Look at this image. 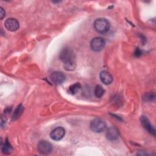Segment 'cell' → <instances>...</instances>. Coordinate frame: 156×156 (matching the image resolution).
I'll use <instances>...</instances> for the list:
<instances>
[{
	"mask_svg": "<svg viewBox=\"0 0 156 156\" xmlns=\"http://www.w3.org/2000/svg\"><path fill=\"white\" fill-rule=\"evenodd\" d=\"M52 145L47 141H40L37 146L38 151L43 155L49 154L52 151Z\"/></svg>",
	"mask_w": 156,
	"mask_h": 156,
	"instance_id": "obj_5",
	"label": "cell"
},
{
	"mask_svg": "<svg viewBox=\"0 0 156 156\" xmlns=\"http://www.w3.org/2000/svg\"><path fill=\"white\" fill-rule=\"evenodd\" d=\"M6 121H7V119H6L5 116L4 115H2L1 117V127H3L5 126Z\"/></svg>",
	"mask_w": 156,
	"mask_h": 156,
	"instance_id": "obj_18",
	"label": "cell"
},
{
	"mask_svg": "<svg viewBox=\"0 0 156 156\" xmlns=\"http://www.w3.org/2000/svg\"><path fill=\"white\" fill-rule=\"evenodd\" d=\"M101 80L102 83L106 85L110 84L113 81L112 75L107 71H102L99 75Z\"/></svg>",
	"mask_w": 156,
	"mask_h": 156,
	"instance_id": "obj_11",
	"label": "cell"
},
{
	"mask_svg": "<svg viewBox=\"0 0 156 156\" xmlns=\"http://www.w3.org/2000/svg\"><path fill=\"white\" fill-rule=\"evenodd\" d=\"M107 127L106 122L101 118H96L90 123L91 129L96 133H101L105 130Z\"/></svg>",
	"mask_w": 156,
	"mask_h": 156,
	"instance_id": "obj_3",
	"label": "cell"
},
{
	"mask_svg": "<svg viewBox=\"0 0 156 156\" xmlns=\"http://www.w3.org/2000/svg\"><path fill=\"white\" fill-rule=\"evenodd\" d=\"M119 131L115 127H109L106 132L107 138L112 141H116L119 138Z\"/></svg>",
	"mask_w": 156,
	"mask_h": 156,
	"instance_id": "obj_10",
	"label": "cell"
},
{
	"mask_svg": "<svg viewBox=\"0 0 156 156\" xmlns=\"http://www.w3.org/2000/svg\"><path fill=\"white\" fill-rule=\"evenodd\" d=\"M65 134V130L62 127H57L52 130L50 133V136L54 141L62 140Z\"/></svg>",
	"mask_w": 156,
	"mask_h": 156,
	"instance_id": "obj_6",
	"label": "cell"
},
{
	"mask_svg": "<svg viewBox=\"0 0 156 156\" xmlns=\"http://www.w3.org/2000/svg\"><path fill=\"white\" fill-rule=\"evenodd\" d=\"M155 94L154 93H147L143 96V99L144 102H151L155 99Z\"/></svg>",
	"mask_w": 156,
	"mask_h": 156,
	"instance_id": "obj_16",
	"label": "cell"
},
{
	"mask_svg": "<svg viewBox=\"0 0 156 156\" xmlns=\"http://www.w3.org/2000/svg\"><path fill=\"white\" fill-rule=\"evenodd\" d=\"M24 110V107L22 105V104H20L17 106L16 109L15 110L13 115H12V120L15 121L18 119L23 113V112Z\"/></svg>",
	"mask_w": 156,
	"mask_h": 156,
	"instance_id": "obj_13",
	"label": "cell"
},
{
	"mask_svg": "<svg viewBox=\"0 0 156 156\" xmlns=\"http://www.w3.org/2000/svg\"><path fill=\"white\" fill-rule=\"evenodd\" d=\"M104 93H105V90L101 85H98L96 86L94 89V94L97 98H101L104 95Z\"/></svg>",
	"mask_w": 156,
	"mask_h": 156,
	"instance_id": "obj_15",
	"label": "cell"
},
{
	"mask_svg": "<svg viewBox=\"0 0 156 156\" xmlns=\"http://www.w3.org/2000/svg\"><path fill=\"white\" fill-rule=\"evenodd\" d=\"M4 25L7 30L12 32L17 30L20 27V24L18 20L13 18L6 20L4 23Z\"/></svg>",
	"mask_w": 156,
	"mask_h": 156,
	"instance_id": "obj_7",
	"label": "cell"
},
{
	"mask_svg": "<svg viewBox=\"0 0 156 156\" xmlns=\"http://www.w3.org/2000/svg\"><path fill=\"white\" fill-rule=\"evenodd\" d=\"M94 27L96 30L101 34H104L108 31L110 24L109 21L104 18H98L94 23Z\"/></svg>",
	"mask_w": 156,
	"mask_h": 156,
	"instance_id": "obj_2",
	"label": "cell"
},
{
	"mask_svg": "<svg viewBox=\"0 0 156 156\" xmlns=\"http://www.w3.org/2000/svg\"><path fill=\"white\" fill-rule=\"evenodd\" d=\"M12 151H13L12 146H11V144L9 142L8 140L6 139L5 141L4 142V144H3V146L2 147V153L4 154H5V155H9V154L12 153Z\"/></svg>",
	"mask_w": 156,
	"mask_h": 156,
	"instance_id": "obj_14",
	"label": "cell"
},
{
	"mask_svg": "<svg viewBox=\"0 0 156 156\" xmlns=\"http://www.w3.org/2000/svg\"><path fill=\"white\" fill-rule=\"evenodd\" d=\"M80 88H81L80 83L79 82H76L69 87L68 92L71 94H75L79 91Z\"/></svg>",
	"mask_w": 156,
	"mask_h": 156,
	"instance_id": "obj_12",
	"label": "cell"
},
{
	"mask_svg": "<svg viewBox=\"0 0 156 156\" xmlns=\"http://www.w3.org/2000/svg\"><path fill=\"white\" fill-rule=\"evenodd\" d=\"M105 40L101 37L94 38L90 43L91 48L94 51H100L102 50L105 46Z\"/></svg>",
	"mask_w": 156,
	"mask_h": 156,
	"instance_id": "obj_4",
	"label": "cell"
},
{
	"mask_svg": "<svg viewBox=\"0 0 156 156\" xmlns=\"http://www.w3.org/2000/svg\"><path fill=\"white\" fill-rule=\"evenodd\" d=\"M133 54H134L135 57H140V56L141 55L142 52H141V51L140 49V48H136L135 49V51H134Z\"/></svg>",
	"mask_w": 156,
	"mask_h": 156,
	"instance_id": "obj_17",
	"label": "cell"
},
{
	"mask_svg": "<svg viewBox=\"0 0 156 156\" xmlns=\"http://www.w3.org/2000/svg\"><path fill=\"white\" fill-rule=\"evenodd\" d=\"M140 121L141 123L142 124V126H143V127L151 134L153 135L154 136H155V130L154 129V128L153 127V126H152V124H151L149 120L148 119V118L145 116H141L140 117Z\"/></svg>",
	"mask_w": 156,
	"mask_h": 156,
	"instance_id": "obj_9",
	"label": "cell"
},
{
	"mask_svg": "<svg viewBox=\"0 0 156 156\" xmlns=\"http://www.w3.org/2000/svg\"><path fill=\"white\" fill-rule=\"evenodd\" d=\"M0 13H1V19L2 20L3 18L5 15V10H4V9L2 7H0Z\"/></svg>",
	"mask_w": 156,
	"mask_h": 156,
	"instance_id": "obj_19",
	"label": "cell"
},
{
	"mask_svg": "<svg viewBox=\"0 0 156 156\" xmlns=\"http://www.w3.org/2000/svg\"><path fill=\"white\" fill-rule=\"evenodd\" d=\"M50 79L55 84H61L65 81V76L60 71H54L51 74Z\"/></svg>",
	"mask_w": 156,
	"mask_h": 156,
	"instance_id": "obj_8",
	"label": "cell"
},
{
	"mask_svg": "<svg viewBox=\"0 0 156 156\" xmlns=\"http://www.w3.org/2000/svg\"><path fill=\"white\" fill-rule=\"evenodd\" d=\"M59 58L63 63V66L67 71H73L75 69L76 57L73 51L69 48L62 49L60 54Z\"/></svg>",
	"mask_w": 156,
	"mask_h": 156,
	"instance_id": "obj_1",
	"label": "cell"
}]
</instances>
